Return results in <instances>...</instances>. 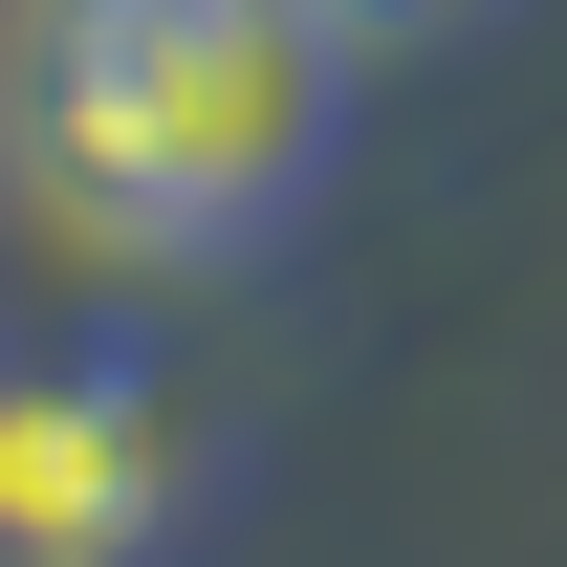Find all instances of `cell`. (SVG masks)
<instances>
[{"label": "cell", "instance_id": "obj_1", "mask_svg": "<svg viewBox=\"0 0 567 567\" xmlns=\"http://www.w3.org/2000/svg\"><path fill=\"white\" fill-rule=\"evenodd\" d=\"M0 87L110 262H262L350 153L371 44L328 0H0Z\"/></svg>", "mask_w": 567, "mask_h": 567}, {"label": "cell", "instance_id": "obj_2", "mask_svg": "<svg viewBox=\"0 0 567 567\" xmlns=\"http://www.w3.org/2000/svg\"><path fill=\"white\" fill-rule=\"evenodd\" d=\"M197 524V415L175 371L66 350V371H0V567H153Z\"/></svg>", "mask_w": 567, "mask_h": 567}, {"label": "cell", "instance_id": "obj_3", "mask_svg": "<svg viewBox=\"0 0 567 567\" xmlns=\"http://www.w3.org/2000/svg\"><path fill=\"white\" fill-rule=\"evenodd\" d=\"M328 22H350V44H481L502 0H328Z\"/></svg>", "mask_w": 567, "mask_h": 567}]
</instances>
